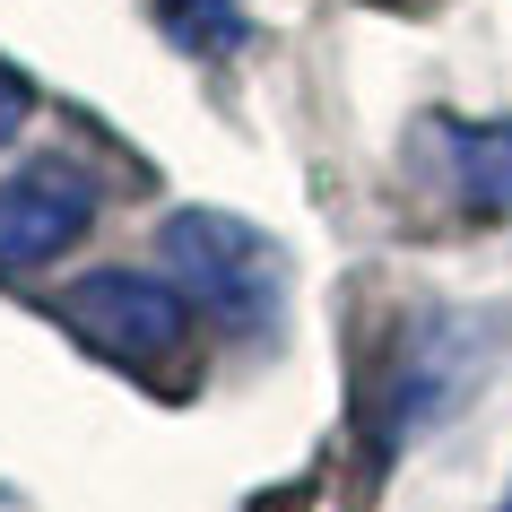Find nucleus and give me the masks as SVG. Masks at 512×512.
<instances>
[{
  "mask_svg": "<svg viewBox=\"0 0 512 512\" xmlns=\"http://www.w3.org/2000/svg\"><path fill=\"white\" fill-rule=\"evenodd\" d=\"M27 105H35V96H27V79H18V70L0 61V139H9L18 122H27Z\"/></svg>",
  "mask_w": 512,
  "mask_h": 512,
  "instance_id": "obj_6",
  "label": "nucleus"
},
{
  "mask_svg": "<svg viewBox=\"0 0 512 512\" xmlns=\"http://www.w3.org/2000/svg\"><path fill=\"white\" fill-rule=\"evenodd\" d=\"M157 252H165V270H174V287L200 313H217L226 330H243V339H261L278 322V304H287V252L261 226L226 217V209H174Z\"/></svg>",
  "mask_w": 512,
  "mask_h": 512,
  "instance_id": "obj_1",
  "label": "nucleus"
},
{
  "mask_svg": "<svg viewBox=\"0 0 512 512\" xmlns=\"http://www.w3.org/2000/svg\"><path fill=\"white\" fill-rule=\"evenodd\" d=\"M61 322L79 330L105 365H131V374H157L191 348V296L174 278L148 270H87L61 287Z\"/></svg>",
  "mask_w": 512,
  "mask_h": 512,
  "instance_id": "obj_2",
  "label": "nucleus"
},
{
  "mask_svg": "<svg viewBox=\"0 0 512 512\" xmlns=\"http://www.w3.org/2000/svg\"><path fill=\"white\" fill-rule=\"evenodd\" d=\"M96 226V174L70 157H35L0 183V270H44Z\"/></svg>",
  "mask_w": 512,
  "mask_h": 512,
  "instance_id": "obj_3",
  "label": "nucleus"
},
{
  "mask_svg": "<svg viewBox=\"0 0 512 512\" xmlns=\"http://www.w3.org/2000/svg\"><path fill=\"white\" fill-rule=\"evenodd\" d=\"M443 157H452V191L478 217L512 209V122H434Z\"/></svg>",
  "mask_w": 512,
  "mask_h": 512,
  "instance_id": "obj_4",
  "label": "nucleus"
},
{
  "mask_svg": "<svg viewBox=\"0 0 512 512\" xmlns=\"http://www.w3.org/2000/svg\"><path fill=\"white\" fill-rule=\"evenodd\" d=\"M504 512H512V486H504Z\"/></svg>",
  "mask_w": 512,
  "mask_h": 512,
  "instance_id": "obj_7",
  "label": "nucleus"
},
{
  "mask_svg": "<svg viewBox=\"0 0 512 512\" xmlns=\"http://www.w3.org/2000/svg\"><path fill=\"white\" fill-rule=\"evenodd\" d=\"M165 27H174L183 53H235V44H243V18L226 9V0H174Z\"/></svg>",
  "mask_w": 512,
  "mask_h": 512,
  "instance_id": "obj_5",
  "label": "nucleus"
}]
</instances>
